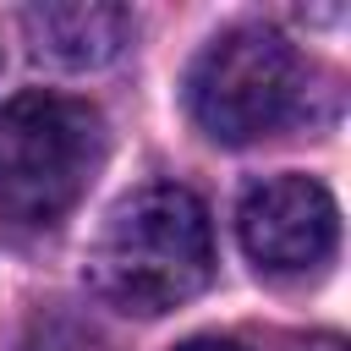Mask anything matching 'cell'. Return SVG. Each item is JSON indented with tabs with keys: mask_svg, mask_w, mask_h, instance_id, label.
Returning a JSON list of instances; mask_svg holds the SVG:
<instances>
[{
	"mask_svg": "<svg viewBox=\"0 0 351 351\" xmlns=\"http://www.w3.org/2000/svg\"><path fill=\"white\" fill-rule=\"evenodd\" d=\"M214 274V225L192 186L148 181L126 192L93 247H88V285L137 318H159L192 302Z\"/></svg>",
	"mask_w": 351,
	"mask_h": 351,
	"instance_id": "cell-1",
	"label": "cell"
},
{
	"mask_svg": "<svg viewBox=\"0 0 351 351\" xmlns=\"http://www.w3.org/2000/svg\"><path fill=\"white\" fill-rule=\"evenodd\" d=\"M104 159V121L66 93H16L0 104V219L38 230L66 219Z\"/></svg>",
	"mask_w": 351,
	"mask_h": 351,
	"instance_id": "cell-2",
	"label": "cell"
},
{
	"mask_svg": "<svg viewBox=\"0 0 351 351\" xmlns=\"http://www.w3.org/2000/svg\"><path fill=\"white\" fill-rule=\"evenodd\" d=\"M307 104V60L263 22L225 27L186 66V110L214 143H258L291 126Z\"/></svg>",
	"mask_w": 351,
	"mask_h": 351,
	"instance_id": "cell-3",
	"label": "cell"
},
{
	"mask_svg": "<svg viewBox=\"0 0 351 351\" xmlns=\"http://www.w3.org/2000/svg\"><path fill=\"white\" fill-rule=\"evenodd\" d=\"M236 236L247 258L269 274H307L329 263L340 241V208L313 176H269L252 181L236 203Z\"/></svg>",
	"mask_w": 351,
	"mask_h": 351,
	"instance_id": "cell-4",
	"label": "cell"
},
{
	"mask_svg": "<svg viewBox=\"0 0 351 351\" xmlns=\"http://www.w3.org/2000/svg\"><path fill=\"white\" fill-rule=\"evenodd\" d=\"M22 27L44 60H55L66 71H88V66H104L121 55L132 16L104 0H49V5L22 11Z\"/></svg>",
	"mask_w": 351,
	"mask_h": 351,
	"instance_id": "cell-5",
	"label": "cell"
},
{
	"mask_svg": "<svg viewBox=\"0 0 351 351\" xmlns=\"http://www.w3.org/2000/svg\"><path fill=\"white\" fill-rule=\"evenodd\" d=\"M22 351H115V346H110V335L93 318L66 313V307H49V313H38L27 324Z\"/></svg>",
	"mask_w": 351,
	"mask_h": 351,
	"instance_id": "cell-6",
	"label": "cell"
},
{
	"mask_svg": "<svg viewBox=\"0 0 351 351\" xmlns=\"http://www.w3.org/2000/svg\"><path fill=\"white\" fill-rule=\"evenodd\" d=\"M176 351H247V346L219 340V335H197V340H186V346H176Z\"/></svg>",
	"mask_w": 351,
	"mask_h": 351,
	"instance_id": "cell-7",
	"label": "cell"
}]
</instances>
